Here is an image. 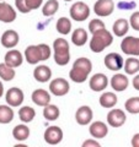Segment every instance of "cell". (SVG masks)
I'll return each instance as SVG.
<instances>
[{
  "instance_id": "cell-1",
  "label": "cell",
  "mask_w": 139,
  "mask_h": 147,
  "mask_svg": "<svg viewBox=\"0 0 139 147\" xmlns=\"http://www.w3.org/2000/svg\"><path fill=\"white\" fill-rule=\"evenodd\" d=\"M92 70V63L90 59L87 58H78L73 64V67L70 72H69V77L70 80L76 82V84H81L85 82L89 77V74Z\"/></svg>"
},
{
  "instance_id": "cell-2",
  "label": "cell",
  "mask_w": 139,
  "mask_h": 147,
  "mask_svg": "<svg viewBox=\"0 0 139 147\" xmlns=\"http://www.w3.org/2000/svg\"><path fill=\"white\" fill-rule=\"evenodd\" d=\"M50 57V48L48 44H37V45H30L25 50V58L26 61L33 65L40 61L48 60Z\"/></svg>"
},
{
  "instance_id": "cell-3",
  "label": "cell",
  "mask_w": 139,
  "mask_h": 147,
  "mask_svg": "<svg viewBox=\"0 0 139 147\" xmlns=\"http://www.w3.org/2000/svg\"><path fill=\"white\" fill-rule=\"evenodd\" d=\"M113 42V36L110 33V31L106 28L100 30L92 33V38L90 40V49L94 53H101L110 47Z\"/></svg>"
},
{
  "instance_id": "cell-4",
  "label": "cell",
  "mask_w": 139,
  "mask_h": 147,
  "mask_svg": "<svg viewBox=\"0 0 139 147\" xmlns=\"http://www.w3.org/2000/svg\"><path fill=\"white\" fill-rule=\"evenodd\" d=\"M53 50H54V61L59 66H64L70 61V49L69 43L64 38H57L53 42Z\"/></svg>"
},
{
  "instance_id": "cell-5",
  "label": "cell",
  "mask_w": 139,
  "mask_h": 147,
  "mask_svg": "<svg viewBox=\"0 0 139 147\" xmlns=\"http://www.w3.org/2000/svg\"><path fill=\"white\" fill-rule=\"evenodd\" d=\"M90 16V7L82 1H76L70 7V17L74 21L82 22Z\"/></svg>"
},
{
  "instance_id": "cell-6",
  "label": "cell",
  "mask_w": 139,
  "mask_h": 147,
  "mask_svg": "<svg viewBox=\"0 0 139 147\" xmlns=\"http://www.w3.org/2000/svg\"><path fill=\"white\" fill-rule=\"evenodd\" d=\"M121 49L127 55L138 57L139 55V38L138 37H133V36L126 37L121 43Z\"/></svg>"
},
{
  "instance_id": "cell-7",
  "label": "cell",
  "mask_w": 139,
  "mask_h": 147,
  "mask_svg": "<svg viewBox=\"0 0 139 147\" xmlns=\"http://www.w3.org/2000/svg\"><path fill=\"white\" fill-rule=\"evenodd\" d=\"M69 90H70V85L69 82L63 79V77H58V79H54L53 81H50L49 84V91L50 93H53L57 97H62V96H65Z\"/></svg>"
},
{
  "instance_id": "cell-8",
  "label": "cell",
  "mask_w": 139,
  "mask_h": 147,
  "mask_svg": "<svg viewBox=\"0 0 139 147\" xmlns=\"http://www.w3.org/2000/svg\"><path fill=\"white\" fill-rule=\"evenodd\" d=\"M43 137L48 145H58L63 140V130L57 125L48 126L46 129Z\"/></svg>"
},
{
  "instance_id": "cell-9",
  "label": "cell",
  "mask_w": 139,
  "mask_h": 147,
  "mask_svg": "<svg viewBox=\"0 0 139 147\" xmlns=\"http://www.w3.org/2000/svg\"><path fill=\"white\" fill-rule=\"evenodd\" d=\"M114 10V3L113 0H97L94 5V11L97 16L105 17L108 16Z\"/></svg>"
},
{
  "instance_id": "cell-10",
  "label": "cell",
  "mask_w": 139,
  "mask_h": 147,
  "mask_svg": "<svg viewBox=\"0 0 139 147\" xmlns=\"http://www.w3.org/2000/svg\"><path fill=\"white\" fill-rule=\"evenodd\" d=\"M24 98H25L24 92L18 87H11L10 90H7L5 96L6 103L10 107H18V105H21V103L24 102Z\"/></svg>"
},
{
  "instance_id": "cell-11",
  "label": "cell",
  "mask_w": 139,
  "mask_h": 147,
  "mask_svg": "<svg viewBox=\"0 0 139 147\" xmlns=\"http://www.w3.org/2000/svg\"><path fill=\"white\" fill-rule=\"evenodd\" d=\"M105 66L111 71H118L121 70L124 65V60L122 58V55H119L118 53H110L105 57Z\"/></svg>"
},
{
  "instance_id": "cell-12",
  "label": "cell",
  "mask_w": 139,
  "mask_h": 147,
  "mask_svg": "<svg viewBox=\"0 0 139 147\" xmlns=\"http://www.w3.org/2000/svg\"><path fill=\"white\" fill-rule=\"evenodd\" d=\"M127 120L126 113L121 109H112L107 114V123L110 124V126L112 127H119L122 126Z\"/></svg>"
},
{
  "instance_id": "cell-13",
  "label": "cell",
  "mask_w": 139,
  "mask_h": 147,
  "mask_svg": "<svg viewBox=\"0 0 139 147\" xmlns=\"http://www.w3.org/2000/svg\"><path fill=\"white\" fill-rule=\"evenodd\" d=\"M90 88L94 92H101L104 91L106 87L108 86V79L105 74H95L91 76L90 82H89Z\"/></svg>"
},
{
  "instance_id": "cell-14",
  "label": "cell",
  "mask_w": 139,
  "mask_h": 147,
  "mask_svg": "<svg viewBox=\"0 0 139 147\" xmlns=\"http://www.w3.org/2000/svg\"><path fill=\"white\" fill-rule=\"evenodd\" d=\"M92 117H94V113L89 105H82L75 113V120L79 125H87L92 120Z\"/></svg>"
},
{
  "instance_id": "cell-15",
  "label": "cell",
  "mask_w": 139,
  "mask_h": 147,
  "mask_svg": "<svg viewBox=\"0 0 139 147\" xmlns=\"http://www.w3.org/2000/svg\"><path fill=\"white\" fill-rule=\"evenodd\" d=\"M16 20V11L7 3H0V21L5 24H11Z\"/></svg>"
},
{
  "instance_id": "cell-16",
  "label": "cell",
  "mask_w": 139,
  "mask_h": 147,
  "mask_svg": "<svg viewBox=\"0 0 139 147\" xmlns=\"http://www.w3.org/2000/svg\"><path fill=\"white\" fill-rule=\"evenodd\" d=\"M18 39H20V37H18L16 31L7 30L1 36V44H3V47L11 49L18 44Z\"/></svg>"
},
{
  "instance_id": "cell-17",
  "label": "cell",
  "mask_w": 139,
  "mask_h": 147,
  "mask_svg": "<svg viewBox=\"0 0 139 147\" xmlns=\"http://www.w3.org/2000/svg\"><path fill=\"white\" fill-rule=\"evenodd\" d=\"M128 85H129L128 77L126 75H123V74H116V75L112 76V79H111V87L117 92L126 91Z\"/></svg>"
},
{
  "instance_id": "cell-18",
  "label": "cell",
  "mask_w": 139,
  "mask_h": 147,
  "mask_svg": "<svg viewBox=\"0 0 139 147\" xmlns=\"http://www.w3.org/2000/svg\"><path fill=\"white\" fill-rule=\"evenodd\" d=\"M31 98H32V102L37 105H40V107H46L47 104L50 103V94L46 90H41V88L35 90Z\"/></svg>"
},
{
  "instance_id": "cell-19",
  "label": "cell",
  "mask_w": 139,
  "mask_h": 147,
  "mask_svg": "<svg viewBox=\"0 0 139 147\" xmlns=\"http://www.w3.org/2000/svg\"><path fill=\"white\" fill-rule=\"evenodd\" d=\"M22 61H24V58H22L21 52H18L16 49H11L5 54V64L11 67H18L21 66Z\"/></svg>"
},
{
  "instance_id": "cell-20",
  "label": "cell",
  "mask_w": 139,
  "mask_h": 147,
  "mask_svg": "<svg viewBox=\"0 0 139 147\" xmlns=\"http://www.w3.org/2000/svg\"><path fill=\"white\" fill-rule=\"evenodd\" d=\"M50 76H52V70H50L47 65H38L33 70L35 80L41 82V84L48 82L50 80Z\"/></svg>"
},
{
  "instance_id": "cell-21",
  "label": "cell",
  "mask_w": 139,
  "mask_h": 147,
  "mask_svg": "<svg viewBox=\"0 0 139 147\" xmlns=\"http://www.w3.org/2000/svg\"><path fill=\"white\" fill-rule=\"evenodd\" d=\"M89 131L92 136L96 137V139H104L108 132V127L102 121H95L90 125Z\"/></svg>"
},
{
  "instance_id": "cell-22",
  "label": "cell",
  "mask_w": 139,
  "mask_h": 147,
  "mask_svg": "<svg viewBox=\"0 0 139 147\" xmlns=\"http://www.w3.org/2000/svg\"><path fill=\"white\" fill-rule=\"evenodd\" d=\"M128 28H129V24L126 18H118V20L114 21L112 31L117 37H123L124 34H127Z\"/></svg>"
},
{
  "instance_id": "cell-23",
  "label": "cell",
  "mask_w": 139,
  "mask_h": 147,
  "mask_svg": "<svg viewBox=\"0 0 139 147\" xmlns=\"http://www.w3.org/2000/svg\"><path fill=\"white\" fill-rule=\"evenodd\" d=\"M12 136L14 139L17 141H26L30 136V129L27 125L24 124H20V125H16L12 130Z\"/></svg>"
},
{
  "instance_id": "cell-24",
  "label": "cell",
  "mask_w": 139,
  "mask_h": 147,
  "mask_svg": "<svg viewBox=\"0 0 139 147\" xmlns=\"http://www.w3.org/2000/svg\"><path fill=\"white\" fill-rule=\"evenodd\" d=\"M72 42L76 47H82L87 42V32L84 28H76L72 34Z\"/></svg>"
},
{
  "instance_id": "cell-25",
  "label": "cell",
  "mask_w": 139,
  "mask_h": 147,
  "mask_svg": "<svg viewBox=\"0 0 139 147\" xmlns=\"http://www.w3.org/2000/svg\"><path fill=\"white\" fill-rule=\"evenodd\" d=\"M100 104L104 108H112L117 104V96L112 92H105L100 97Z\"/></svg>"
},
{
  "instance_id": "cell-26",
  "label": "cell",
  "mask_w": 139,
  "mask_h": 147,
  "mask_svg": "<svg viewBox=\"0 0 139 147\" xmlns=\"http://www.w3.org/2000/svg\"><path fill=\"white\" fill-rule=\"evenodd\" d=\"M59 115H61L59 108L57 107V105H54V104H47L44 107V109H43V117L49 121L57 120V119L59 118Z\"/></svg>"
},
{
  "instance_id": "cell-27",
  "label": "cell",
  "mask_w": 139,
  "mask_h": 147,
  "mask_svg": "<svg viewBox=\"0 0 139 147\" xmlns=\"http://www.w3.org/2000/svg\"><path fill=\"white\" fill-rule=\"evenodd\" d=\"M18 117H20V120L22 123H30L35 119L36 117V112L33 108L29 107V105H25L18 110Z\"/></svg>"
},
{
  "instance_id": "cell-28",
  "label": "cell",
  "mask_w": 139,
  "mask_h": 147,
  "mask_svg": "<svg viewBox=\"0 0 139 147\" xmlns=\"http://www.w3.org/2000/svg\"><path fill=\"white\" fill-rule=\"evenodd\" d=\"M55 28H57L58 33L61 34H69L72 31V22L68 17H61L57 21V25H55Z\"/></svg>"
},
{
  "instance_id": "cell-29",
  "label": "cell",
  "mask_w": 139,
  "mask_h": 147,
  "mask_svg": "<svg viewBox=\"0 0 139 147\" xmlns=\"http://www.w3.org/2000/svg\"><path fill=\"white\" fill-rule=\"evenodd\" d=\"M14 119V112L9 105H0V124H9Z\"/></svg>"
},
{
  "instance_id": "cell-30",
  "label": "cell",
  "mask_w": 139,
  "mask_h": 147,
  "mask_svg": "<svg viewBox=\"0 0 139 147\" xmlns=\"http://www.w3.org/2000/svg\"><path fill=\"white\" fill-rule=\"evenodd\" d=\"M124 71L126 74H129V75H134L139 71V59L137 58H128L126 61H124Z\"/></svg>"
},
{
  "instance_id": "cell-31",
  "label": "cell",
  "mask_w": 139,
  "mask_h": 147,
  "mask_svg": "<svg viewBox=\"0 0 139 147\" xmlns=\"http://www.w3.org/2000/svg\"><path fill=\"white\" fill-rule=\"evenodd\" d=\"M59 9V3L57 0H48L42 7V13L44 16H53Z\"/></svg>"
},
{
  "instance_id": "cell-32",
  "label": "cell",
  "mask_w": 139,
  "mask_h": 147,
  "mask_svg": "<svg viewBox=\"0 0 139 147\" xmlns=\"http://www.w3.org/2000/svg\"><path fill=\"white\" fill-rule=\"evenodd\" d=\"M15 70H14V67L6 65L5 63L4 64H0V77H1V80L4 81H11L14 77H15Z\"/></svg>"
},
{
  "instance_id": "cell-33",
  "label": "cell",
  "mask_w": 139,
  "mask_h": 147,
  "mask_svg": "<svg viewBox=\"0 0 139 147\" xmlns=\"http://www.w3.org/2000/svg\"><path fill=\"white\" fill-rule=\"evenodd\" d=\"M124 108L128 113L131 114H138L139 113V97H132L126 100Z\"/></svg>"
},
{
  "instance_id": "cell-34",
  "label": "cell",
  "mask_w": 139,
  "mask_h": 147,
  "mask_svg": "<svg viewBox=\"0 0 139 147\" xmlns=\"http://www.w3.org/2000/svg\"><path fill=\"white\" fill-rule=\"evenodd\" d=\"M105 28V24L99 18H94V20L90 21L89 24V31L91 33H95V32L100 31V30H104Z\"/></svg>"
},
{
  "instance_id": "cell-35",
  "label": "cell",
  "mask_w": 139,
  "mask_h": 147,
  "mask_svg": "<svg viewBox=\"0 0 139 147\" xmlns=\"http://www.w3.org/2000/svg\"><path fill=\"white\" fill-rule=\"evenodd\" d=\"M15 5H16L17 10L22 13H27L31 11L30 7L27 6V4H26V0H15Z\"/></svg>"
},
{
  "instance_id": "cell-36",
  "label": "cell",
  "mask_w": 139,
  "mask_h": 147,
  "mask_svg": "<svg viewBox=\"0 0 139 147\" xmlns=\"http://www.w3.org/2000/svg\"><path fill=\"white\" fill-rule=\"evenodd\" d=\"M129 24H131L133 30L139 31V11L134 12L133 15H131V18H129Z\"/></svg>"
},
{
  "instance_id": "cell-37",
  "label": "cell",
  "mask_w": 139,
  "mask_h": 147,
  "mask_svg": "<svg viewBox=\"0 0 139 147\" xmlns=\"http://www.w3.org/2000/svg\"><path fill=\"white\" fill-rule=\"evenodd\" d=\"M42 3H43V0H26V4L30 7V10H37V9H40Z\"/></svg>"
},
{
  "instance_id": "cell-38",
  "label": "cell",
  "mask_w": 139,
  "mask_h": 147,
  "mask_svg": "<svg viewBox=\"0 0 139 147\" xmlns=\"http://www.w3.org/2000/svg\"><path fill=\"white\" fill-rule=\"evenodd\" d=\"M137 5L134 1H131V3H124V1H121L118 3V9L121 10H129V9H134Z\"/></svg>"
},
{
  "instance_id": "cell-39",
  "label": "cell",
  "mask_w": 139,
  "mask_h": 147,
  "mask_svg": "<svg viewBox=\"0 0 139 147\" xmlns=\"http://www.w3.org/2000/svg\"><path fill=\"white\" fill-rule=\"evenodd\" d=\"M131 144H132L133 147H139V132L132 137V142H131Z\"/></svg>"
},
{
  "instance_id": "cell-40",
  "label": "cell",
  "mask_w": 139,
  "mask_h": 147,
  "mask_svg": "<svg viewBox=\"0 0 139 147\" xmlns=\"http://www.w3.org/2000/svg\"><path fill=\"white\" fill-rule=\"evenodd\" d=\"M87 146H96V147H99L100 144H97V142L94 141V140H86L84 144H82V147H87Z\"/></svg>"
},
{
  "instance_id": "cell-41",
  "label": "cell",
  "mask_w": 139,
  "mask_h": 147,
  "mask_svg": "<svg viewBox=\"0 0 139 147\" xmlns=\"http://www.w3.org/2000/svg\"><path fill=\"white\" fill-rule=\"evenodd\" d=\"M132 84H133V87H134V88H136L137 91H139V74H138L137 76H134V79H133V82H132Z\"/></svg>"
},
{
  "instance_id": "cell-42",
  "label": "cell",
  "mask_w": 139,
  "mask_h": 147,
  "mask_svg": "<svg viewBox=\"0 0 139 147\" xmlns=\"http://www.w3.org/2000/svg\"><path fill=\"white\" fill-rule=\"evenodd\" d=\"M3 93H4V86H3L1 82H0V97L3 96Z\"/></svg>"
},
{
  "instance_id": "cell-43",
  "label": "cell",
  "mask_w": 139,
  "mask_h": 147,
  "mask_svg": "<svg viewBox=\"0 0 139 147\" xmlns=\"http://www.w3.org/2000/svg\"><path fill=\"white\" fill-rule=\"evenodd\" d=\"M64 1H72V0H64Z\"/></svg>"
},
{
  "instance_id": "cell-44",
  "label": "cell",
  "mask_w": 139,
  "mask_h": 147,
  "mask_svg": "<svg viewBox=\"0 0 139 147\" xmlns=\"http://www.w3.org/2000/svg\"><path fill=\"white\" fill-rule=\"evenodd\" d=\"M0 1H3V0H0Z\"/></svg>"
}]
</instances>
